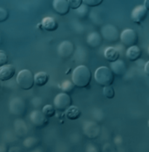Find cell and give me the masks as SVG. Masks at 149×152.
Instances as JSON below:
<instances>
[{"instance_id":"1","label":"cell","mask_w":149,"mask_h":152,"mask_svg":"<svg viewBox=\"0 0 149 152\" xmlns=\"http://www.w3.org/2000/svg\"><path fill=\"white\" fill-rule=\"evenodd\" d=\"M92 80V74L89 68L86 66H79L76 67L73 74V81L78 88L87 87Z\"/></svg>"},{"instance_id":"2","label":"cell","mask_w":149,"mask_h":152,"mask_svg":"<svg viewBox=\"0 0 149 152\" xmlns=\"http://www.w3.org/2000/svg\"><path fill=\"white\" fill-rule=\"evenodd\" d=\"M95 80L102 87L111 86L114 80L113 72L106 66L99 67L95 72Z\"/></svg>"},{"instance_id":"3","label":"cell","mask_w":149,"mask_h":152,"mask_svg":"<svg viewBox=\"0 0 149 152\" xmlns=\"http://www.w3.org/2000/svg\"><path fill=\"white\" fill-rule=\"evenodd\" d=\"M18 86L24 90H29L34 85V76L30 70L24 69L20 71L17 77Z\"/></svg>"},{"instance_id":"4","label":"cell","mask_w":149,"mask_h":152,"mask_svg":"<svg viewBox=\"0 0 149 152\" xmlns=\"http://www.w3.org/2000/svg\"><path fill=\"white\" fill-rule=\"evenodd\" d=\"M72 106V99L67 93L59 94L54 98V107L59 111H65Z\"/></svg>"},{"instance_id":"5","label":"cell","mask_w":149,"mask_h":152,"mask_svg":"<svg viewBox=\"0 0 149 152\" xmlns=\"http://www.w3.org/2000/svg\"><path fill=\"white\" fill-rule=\"evenodd\" d=\"M120 40L124 46L130 47L135 46L138 42V35L133 29H126L119 35Z\"/></svg>"},{"instance_id":"6","label":"cell","mask_w":149,"mask_h":152,"mask_svg":"<svg viewBox=\"0 0 149 152\" xmlns=\"http://www.w3.org/2000/svg\"><path fill=\"white\" fill-rule=\"evenodd\" d=\"M148 12V11L145 7V5H139V6L135 7L134 11L132 12V15H131L132 20L134 21V23L140 24L147 18Z\"/></svg>"},{"instance_id":"7","label":"cell","mask_w":149,"mask_h":152,"mask_svg":"<svg viewBox=\"0 0 149 152\" xmlns=\"http://www.w3.org/2000/svg\"><path fill=\"white\" fill-rule=\"evenodd\" d=\"M31 120L34 125L39 128H43L48 124V117L45 116L44 113H41L39 111H33L30 115Z\"/></svg>"},{"instance_id":"8","label":"cell","mask_w":149,"mask_h":152,"mask_svg":"<svg viewBox=\"0 0 149 152\" xmlns=\"http://www.w3.org/2000/svg\"><path fill=\"white\" fill-rule=\"evenodd\" d=\"M52 5L54 11L61 16L66 15L70 11V6L66 0H53Z\"/></svg>"},{"instance_id":"9","label":"cell","mask_w":149,"mask_h":152,"mask_svg":"<svg viewBox=\"0 0 149 152\" xmlns=\"http://www.w3.org/2000/svg\"><path fill=\"white\" fill-rule=\"evenodd\" d=\"M15 75V67L12 65H4L0 66V80L6 81L11 80Z\"/></svg>"},{"instance_id":"10","label":"cell","mask_w":149,"mask_h":152,"mask_svg":"<svg viewBox=\"0 0 149 152\" xmlns=\"http://www.w3.org/2000/svg\"><path fill=\"white\" fill-rule=\"evenodd\" d=\"M103 36L104 38L111 42H114L117 41L119 39V33H118V30L116 27L111 26H107L103 29Z\"/></svg>"},{"instance_id":"11","label":"cell","mask_w":149,"mask_h":152,"mask_svg":"<svg viewBox=\"0 0 149 152\" xmlns=\"http://www.w3.org/2000/svg\"><path fill=\"white\" fill-rule=\"evenodd\" d=\"M41 25H42L43 29H45V31H56L58 29V27H59L58 22H57L53 18H51V17L45 18L42 20Z\"/></svg>"},{"instance_id":"12","label":"cell","mask_w":149,"mask_h":152,"mask_svg":"<svg viewBox=\"0 0 149 152\" xmlns=\"http://www.w3.org/2000/svg\"><path fill=\"white\" fill-rule=\"evenodd\" d=\"M73 52V46L71 42L69 41H64L59 47V53L60 56L64 58L69 57Z\"/></svg>"},{"instance_id":"13","label":"cell","mask_w":149,"mask_h":152,"mask_svg":"<svg viewBox=\"0 0 149 152\" xmlns=\"http://www.w3.org/2000/svg\"><path fill=\"white\" fill-rule=\"evenodd\" d=\"M141 54H142L141 50L136 45L128 47L126 51V57L130 61H136L137 60H139L141 57Z\"/></svg>"},{"instance_id":"14","label":"cell","mask_w":149,"mask_h":152,"mask_svg":"<svg viewBox=\"0 0 149 152\" xmlns=\"http://www.w3.org/2000/svg\"><path fill=\"white\" fill-rule=\"evenodd\" d=\"M105 58L110 62L118 61L119 58V53L114 47H108L105 51Z\"/></svg>"},{"instance_id":"15","label":"cell","mask_w":149,"mask_h":152,"mask_svg":"<svg viewBox=\"0 0 149 152\" xmlns=\"http://www.w3.org/2000/svg\"><path fill=\"white\" fill-rule=\"evenodd\" d=\"M111 67H112L113 73L118 75H123L126 70V66L123 61H116L114 62H112Z\"/></svg>"},{"instance_id":"16","label":"cell","mask_w":149,"mask_h":152,"mask_svg":"<svg viewBox=\"0 0 149 152\" xmlns=\"http://www.w3.org/2000/svg\"><path fill=\"white\" fill-rule=\"evenodd\" d=\"M49 75L45 72H39L34 76V84L39 87H43L49 81Z\"/></svg>"},{"instance_id":"17","label":"cell","mask_w":149,"mask_h":152,"mask_svg":"<svg viewBox=\"0 0 149 152\" xmlns=\"http://www.w3.org/2000/svg\"><path fill=\"white\" fill-rule=\"evenodd\" d=\"M81 115V111L78 109V107L75 106H71L65 110V116L69 120L74 121L80 117Z\"/></svg>"},{"instance_id":"18","label":"cell","mask_w":149,"mask_h":152,"mask_svg":"<svg viewBox=\"0 0 149 152\" xmlns=\"http://www.w3.org/2000/svg\"><path fill=\"white\" fill-rule=\"evenodd\" d=\"M87 43L92 47H97V46L101 45L102 38H101V36L99 33L92 32V33L90 34L89 36H88V38H87Z\"/></svg>"},{"instance_id":"19","label":"cell","mask_w":149,"mask_h":152,"mask_svg":"<svg viewBox=\"0 0 149 152\" xmlns=\"http://www.w3.org/2000/svg\"><path fill=\"white\" fill-rule=\"evenodd\" d=\"M43 113L45 116L49 117H52L55 115V107L52 105H45L43 107Z\"/></svg>"},{"instance_id":"20","label":"cell","mask_w":149,"mask_h":152,"mask_svg":"<svg viewBox=\"0 0 149 152\" xmlns=\"http://www.w3.org/2000/svg\"><path fill=\"white\" fill-rule=\"evenodd\" d=\"M104 95L108 98V99H113L115 95V93H114V89L111 87V86H106L104 87Z\"/></svg>"},{"instance_id":"21","label":"cell","mask_w":149,"mask_h":152,"mask_svg":"<svg viewBox=\"0 0 149 152\" xmlns=\"http://www.w3.org/2000/svg\"><path fill=\"white\" fill-rule=\"evenodd\" d=\"M74 88V84H73L71 81L66 80L65 82H63L62 84V89L65 93H71Z\"/></svg>"},{"instance_id":"22","label":"cell","mask_w":149,"mask_h":152,"mask_svg":"<svg viewBox=\"0 0 149 152\" xmlns=\"http://www.w3.org/2000/svg\"><path fill=\"white\" fill-rule=\"evenodd\" d=\"M83 0H68V4L71 9L76 10L78 8L80 7V5L82 4Z\"/></svg>"},{"instance_id":"23","label":"cell","mask_w":149,"mask_h":152,"mask_svg":"<svg viewBox=\"0 0 149 152\" xmlns=\"http://www.w3.org/2000/svg\"><path fill=\"white\" fill-rule=\"evenodd\" d=\"M83 2L90 7H96L103 3V0H83Z\"/></svg>"},{"instance_id":"24","label":"cell","mask_w":149,"mask_h":152,"mask_svg":"<svg viewBox=\"0 0 149 152\" xmlns=\"http://www.w3.org/2000/svg\"><path fill=\"white\" fill-rule=\"evenodd\" d=\"M8 18H9V12L5 9L0 7V23L6 21Z\"/></svg>"},{"instance_id":"25","label":"cell","mask_w":149,"mask_h":152,"mask_svg":"<svg viewBox=\"0 0 149 152\" xmlns=\"http://www.w3.org/2000/svg\"><path fill=\"white\" fill-rule=\"evenodd\" d=\"M8 62V56L4 51H0V66L7 64Z\"/></svg>"},{"instance_id":"26","label":"cell","mask_w":149,"mask_h":152,"mask_svg":"<svg viewBox=\"0 0 149 152\" xmlns=\"http://www.w3.org/2000/svg\"><path fill=\"white\" fill-rule=\"evenodd\" d=\"M145 73L149 76V61L146 64V66H145Z\"/></svg>"},{"instance_id":"27","label":"cell","mask_w":149,"mask_h":152,"mask_svg":"<svg viewBox=\"0 0 149 152\" xmlns=\"http://www.w3.org/2000/svg\"><path fill=\"white\" fill-rule=\"evenodd\" d=\"M144 5H145V7L148 9V11H149V0H146V1H145V4H144Z\"/></svg>"},{"instance_id":"28","label":"cell","mask_w":149,"mask_h":152,"mask_svg":"<svg viewBox=\"0 0 149 152\" xmlns=\"http://www.w3.org/2000/svg\"><path fill=\"white\" fill-rule=\"evenodd\" d=\"M0 90H1V84H0Z\"/></svg>"},{"instance_id":"29","label":"cell","mask_w":149,"mask_h":152,"mask_svg":"<svg viewBox=\"0 0 149 152\" xmlns=\"http://www.w3.org/2000/svg\"><path fill=\"white\" fill-rule=\"evenodd\" d=\"M148 128H149V121H148Z\"/></svg>"},{"instance_id":"30","label":"cell","mask_w":149,"mask_h":152,"mask_svg":"<svg viewBox=\"0 0 149 152\" xmlns=\"http://www.w3.org/2000/svg\"><path fill=\"white\" fill-rule=\"evenodd\" d=\"M148 54H149V48H148Z\"/></svg>"}]
</instances>
